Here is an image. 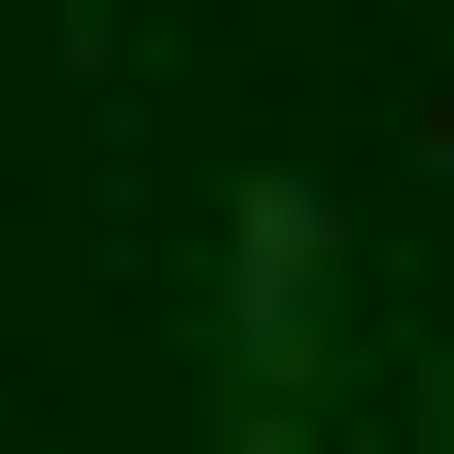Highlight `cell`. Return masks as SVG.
I'll use <instances>...</instances> for the list:
<instances>
[{
    "mask_svg": "<svg viewBox=\"0 0 454 454\" xmlns=\"http://www.w3.org/2000/svg\"><path fill=\"white\" fill-rule=\"evenodd\" d=\"M210 349H245L210 454H349V210H280V175H245V210H210Z\"/></svg>",
    "mask_w": 454,
    "mask_h": 454,
    "instance_id": "cell-1",
    "label": "cell"
}]
</instances>
